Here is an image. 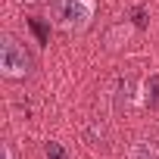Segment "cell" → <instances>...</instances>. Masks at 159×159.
I'll use <instances>...</instances> for the list:
<instances>
[{"label":"cell","instance_id":"6da1fadb","mask_svg":"<svg viewBox=\"0 0 159 159\" xmlns=\"http://www.w3.org/2000/svg\"><path fill=\"white\" fill-rule=\"evenodd\" d=\"M50 16L66 31H81L94 19V3L91 0H50Z\"/></svg>","mask_w":159,"mask_h":159},{"label":"cell","instance_id":"7a4b0ae2","mask_svg":"<svg viewBox=\"0 0 159 159\" xmlns=\"http://www.w3.org/2000/svg\"><path fill=\"white\" fill-rule=\"evenodd\" d=\"M28 53L19 47L16 38H3L0 41V72H3L7 78H25L28 75Z\"/></svg>","mask_w":159,"mask_h":159},{"label":"cell","instance_id":"3957f363","mask_svg":"<svg viewBox=\"0 0 159 159\" xmlns=\"http://www.w3.org/2000/svg\"><path fill=\"white\" fill-rule=\"evenodd\" d=\"M44 153H47V159H69L66 147L56 143V140H47V143H44Z\"/></svg>","mask_w":159,"mask_h":159},{"label":"cell","instance_id":"277c9868","mask_svg":"<svg viewBox=\"0 0 159 159\" xmlns=\"http://www.w3.org/2000/svg\"><path fill=\"white\" fill-rule=\"evenodd\" d=\"M131 159H159V153H156L150 143H137V147L131 150Z\"/></svg>","mask_w":159,"mask_h":159},{"label":"cell","instance_id":"5b68a950","mask_svg":"<svg viewBox=\"0 0 159 159\" xmlns=\"http://www.w3.org/2000/svg\"><path fill=\"white\" fill-rule=\"evenodd\" d=\"M150 103H153V106H159V75H153V78H150Z\"/></svg>","mask_w":159,"mask_h":159},{"label":"cell","instance_id":"8992f818","mask_svg":"<svg viewBox=\"0 0 159 159\" xmlns=\"http://www.w3.org/2000/svg\"><path fill=\"white\" fill-rule=\"evenodd\" d=\"M131 16H134V25H140V28H143V25H147V13H143V10H140V7H137V10H134V13H131Z\"/></svg>","mask_w":159,"mask_h":159},{"label":"cell","instance_id":"52a82bcc","mask_svg":"<svg viewBox=\"0 0 159 159\" xmlns=\"http://www.w3.org/2000/svg\"><path fill=\"white\" fill-rule=\"evenodd\" d=\"M31 28H34V34H38V41L44 44V41H47V28H44L41 22H31Z\"/></svg>","mask_w":159,"mask_h":159}]
</instances>
